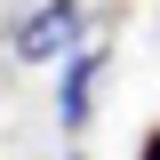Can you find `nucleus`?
Masks as SVG:
<instances>
[{
  "mask_svg": "<svg viewBox=\"0 0 160 160\" xmlns=\"http://www.w3.org/2000/svg\"><path fill=\"white\" fill-rule=\"evenodd\" d=\"M144 160H160V128H152V136H144Z\"/></svg>",
  "mask_w": 160,
  "mask_h": 160,
  "instance_id": "7ed1b4c3",
  "label": "nucleus"
},
{
  "mask_svg": "<svg viewBox=\"0 0 160 160\" xmlns=\"http://www.w3.org/2000/svg\"><path fill=\"white\" fill-rule=\"evenodd\" d=\"M96 72H104V48H80V56L64 64V88H56V112H64V128H80V120H88V96H96Z\"/></svg>",
  "mask_w": 160,
  "mask_h": 160,
  "instance_id": "f03ea898",
  "label": "nucleus"
},
{
  "mask_svg": "<svg viewBox=\"0 0 160 160\" xmlns=\"http://www.w3.org/2000/svg\"><path fill=\"white\" fill-rule=\"evenodd\" d=\"M16 56H24V64L80 56V0H40L32 16L16 24Z\"/></svg>",
  "mask_w": 160,
  "mask_h": 160,
  "instance_id": "f257e3e1",
  "label": "nucleus"
}]
</instances>
